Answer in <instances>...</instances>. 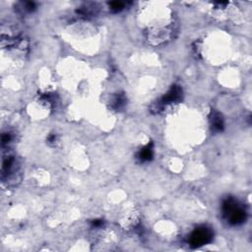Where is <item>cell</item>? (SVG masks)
I'll return each instance as SVG.
<instances>
[{
	"instance_id": "cell-1",
	"label": "cell",
	"mask_w": 252,
	"mask_h": 252,
	"mask_svg": "<svg viewBox=\"0 0 252 252\" xmlns=\"http://www.w3.org/2000/svg\"><path fill=\"white\" fill-rule=\"evenodd\" d=\"M223 211H225V214L228 216L230 222L234 223H237L241 222L244 218L243 211L233 200H228L225 204H223Z\"/></svg>"
},
{
	"instance_id": "cell-2",
	"label": "cell",
	"mask_w": 252,
	"mask_h": 252,
	"mask_svg": "<svg viewBox=\"0 0 252 252\" xmlns=\"http://www.w3.org/2000/svg\"><path fill=\"white\" fill-rule=\"evenodd\" d=\"M212 237V234L209 230L207 229H198L196 230L190 237V243L194 246H199L203 245L206 242L210 241Z\"/></svg>"
},
{
	"instance_id": "cell-3",
	"label": "cell",
	"mask_w": 252,
	"mask_h": 252,
	"mask_svg": "<svg viewBox=\"0 0 252 252\" xmlns=\"http://www.w3.org/2000/svg\"><path fill=\"white\" fill-rule=\"evenodd\" d=\"M152 155H153L152 148L150 146H147L146 148H144L141 152H140L139 158L142 161H149L152 158Z\"/></svg>"
}]
</instances>
